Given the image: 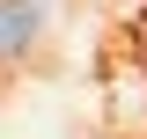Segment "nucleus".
Returning a JSON list of instances; mask_svg holds the SVG:
<instances>
[{
  "label": "nucleus",
  "instance_id": "nucleus-1",
  "mask_svg": "<svg viewBox=\"0 0 147 139\" xmlns=\"http://www.w3.org/2000/svg\"><path fill=\"white\" fill-rule=\"evenodd\" d=\"M44 15H52L44 0H0V59H22L30 51L37 37H44Z\"/></svg>",
  "mask_w": 147,
  "mask_h": 139
}]
</instances>
